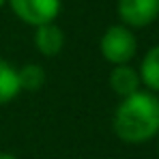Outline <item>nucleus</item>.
I'll return each mask as SVG.
<instances>
[{"label":"nucleus","instance_id":"1","mask_svg":"<svg viewBox=\"0 0 159 159\" xmlns=\"http://www.w3.org/2000/svg\"><path fill=\"white\" fill-rule=\"evenodd\" d=\"M114 135L125 144H146L159 135V95L138 90L120 99L112 116Z\"/></svg>","mask_w":159,"mask_h":159},{"label":"nucleus","instance_id":"2","mask_svg":"<svg viewBox=\"0 0 159 159\" xmlns=\"http://www.w3.org/2000/svg\"><path fill=\"white\" fill-rule=\"evenodd\" d=\"M99 52L103 56V60L110 62L112 67L129 65L133 56L138 54V39L131 28L123 26V24H114L101 34Z\"/></svg>","mask_w":159,"mask_h":159},{"label":"nucleus","instance_id":"3","mask_svg":"<svg viewBox=\"0 0 159 159\" xmlns=\"http://www.w3.org/2000/svg\"><path fill=\"white\" fill-rule=\"evenodd\" d=\"M15 17L24 24L37 28L43 24H52L60 13V0H7Z\"/></svg>","mask_w":159,"mask_h":159},{"label":"nucleus","instance_id":"4","mask_svg":"<svg viewBox=\"0 0 159 159\" xmlns=\"http://www.w3.org/2000/svg\"><path fill=\"white\" fill-rule=\"evenodd\" d=\"M116 13L127 28H146L159 20V0H118Z\"/></svg>","mask_w":159,"mask_h":159},{"label":"nucleus","instance_id":"5","mask_svg":"<svg viewBox=\"0 0 159 159\" xmlns=\"http://www.w3.org/2000/svg\"><path fill=\"white\" fill-rule=\"evenodd\" d=\"M32 43L37 48V52L45 58H54L65 50V32L56 22L52 24H43V26L34 28L32 34Z\"/></svg>","mask_w":159,"mask_h":159},{"label":"nucleus","instance_id":"6","mask_svg":"<svg viewBox=\"0 0 159 159\" xmlns=\"http://www.w3.org/2000/svg\"><path fill=\"white\" fill-rule=\"evenodd\" d=\"M110 88L114 95H118L120 99H127L135 95L138 90H142V82H140V73L138 69H133L131 65H118V67H112L110 71Z\"/></svg>","mask_w":159,"mask_h":159},{"label":"nucleus","instance_id":"7","mask_svg":"<svg viewBox=\"0 0 159 159\" xmlns=\"http://www.w3.org/2000/svg\"><path fill=\"white\" fill-rule=\"evenodd\" d=\"M138 73H140L142 86H146L148 93L159 95V43L153 45L148 52L142 56Z\"/></svg>","mask_w":159,"mask_h":159},{"label":"nucleus","instance_id":"8","mask_svg":"<svg viewBox=\"0 0 159 159\" xmlns=\"http://www.w3.org/2000/svg\"><path fill=\"white\" fill-rule=\"evenodd\" d=\"M20 93L22 88H20V78H17V67L0 58V106L11 103Z\"/></svg>","mask_w":159,"mask_h":159},{"label":"nucleus","instance_id":"9","mask_svg":"<svg viewBox=\"0 0 159 159\" xmlns=\"http://www.w3.org/2000/svg\"><path fill=\"white\" fill-rule=\"evenodd\" d=\"M17 78H20V88L26 93H37L45 86V69L37 62H26L24 67L17 69Z\"/></svg>","mask_w":159,"mask_h":159},{"label":"nucleus","instance_id":"10","mask_svg":"<svg viewBox=\"0 0 159 159\" xmlns=\"http://www.w3.org/2000/svg\"><path fill=\"white\" fill-rule=\"evenodd\" d=\"M0 159H20V157H15L13 153H0Z\"/></svg>","mask_w":159,"mask_h":159},{"label":"nucleus","instance_id":"11","mask_svg":"<svg viewBox=\"0 0 159 159\" xmlns=\"http://www.w3.org/2000/svg\"><path fill=\"white\" fill-rule=\"evenodd\" d=\"M4 2H7V0H0V9H2V4H4Z\"/></svg>","mask_w":159,"mask_h":159},{"label":"nucleus","instance_id":"12","mask_svg":"<svg viewBox=\"0 0 159 159\" xmlns=\"http://www.w3.org/2000/svg\"><path fill=\"white\" fill-rule=\"evenodd\" d=\"M157 138H159V135H157ZM157 151H159V142H157Z\"/></svg>","mask_w":159,"mask_h":159}]
</instances>
